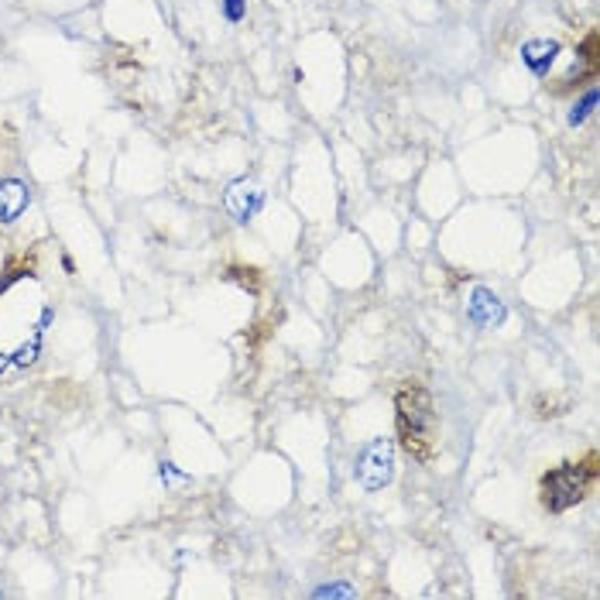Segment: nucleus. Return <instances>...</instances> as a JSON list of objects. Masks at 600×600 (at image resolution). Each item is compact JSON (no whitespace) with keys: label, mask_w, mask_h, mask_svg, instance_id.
I'll return each instance as SVG.
<instances>
[{"label":"nucleus","mask_w":600,"mask_h":600,"mask_svg":"<svg viewBox=\"0 0 600 600\" xmlns=\"http://www.w3.org/2000/svg\"><path fill=\"white\" fill-rule=\"evenodd\" d=\"M395 432L398 446L419 463L436 460L439 450V415L432 405V395L422 388V381H402L395 391Z\"/></svg>","instance_id":"obj_1"},{"label":"nucleus","mask_w":600,"mask_h":600,"mask_svg":"<svg viewBox=\"0 0 600 600\" xmlns=\"http://www.w3.org/2000/svg\"><path fill=\"white\" fill-rule=\"evenodd\" d=\"M600 477V456L597 450H590L583 460H566L559 467H552L542 474L539 480V501L542 508L552 511V515H563V511L576 508L590 498V491L597 487Z\"/></svg>","instance_id":"obj_2"},{"label":"nucleus","mask_w":600,"mask_h":600,"mask_svg":"<svg viewBox=\"0 0 600 600\" xmlns=\"http://www.w3.org/2000/svg\"><path fill=\"white\" fill-rule=\"evenodd\" d=\"M354 477L364 491H384L395 480V443L391 439H371L360 446Z\"/></svg>","instance_id":"obj_3"},{"label":"nucleus","mask_w":600,"mask_h":600,"mask_svg":"<svg viewBox=\"0 0 600 600\" xmlns=\"http://www.w3.org/2000/svg\"><path fill=\"white\" fill-rule=\"evenodd\" d=\"M600 76V35L597 28L587 31V38L580 42V48H576V62L573 69L566 72V76H559L556 83L549 86L556 96L563 93H573V90H583V86H590L594 79Z\"/></svg>","instance_id":"obj_4"},{"label":"nucleus","mask_w":600,"mask_h":600,"mask_svg":"<svg viewBox=\"0 0 600 600\" xmlns=\"http://www.w3.org/2000/svg\"><path fill=\"white\" fill-rule=\"evenodd\" d=\"M264 203V192L254 186L251 179H237L234 186L227 189V210L237 216V223H247L254 213L261 210Z\"/></svg>","instance_id":"obj_5"},{"label":"nucleus","mask_w":600,"mask_h":600,"mask_svg":"<svg viewBox=\"0 0 600 600\" xmlns=\"http://www.w3.org/2000/svg\"><path fill=\"white\" fill-rule=\"evenodd\" d=\"M467 316H470V323H477V326H498V323H504V302L491 292V288H474V295H470V302H467Z\"/></svg>","instance_id":"obj_6"},{"label":"nucleus","mask_w":600,"mask_h":600,"mask_svg":"<svg viewBox=\"0 0 600 600\" xmlns=\"http://www.w3.org/2000/svg\"><path fill=\"white\" fill-rule=\"evenodd\" d=\"M31 203V189L18 179H4L0 182V223H14L18 216L28 210Z\"/></svg>","instance_id":"obj_7"},{"label":"nucleus","mask_w":600,"mask_h":600,"mask_svg":"<svg viewBox=\"0 0 600 600\" xmlns=\"http://www.w3.org/2000/svg\"><path fill=\"white\" fill-rule=\"evenodd\" d=\"M556 55H559V42H552V38H532V42L522 45V62L535 76H546V69L556 62Z\"/></svg>","instance_id":"obj_8"},{"label":"nucleus","mask_w":600,"mask_h":600,"mask_svg":"<svg viewBox=\"0 0 600 600\" xmlns=\"http://www.w3.org/2000/svg\"><path fill=\"white\" fill-rule=\"evenodd\" d=\"M24 275H28V278L35 275V254H24V258H18V261L7 264L4 278H0V295H4L14 282H21Z\"/></svg>","instance_id":"obj_9"},{"label":"nucleus","mask_w":600,"mask_h":600,"mask_svg":"<svg viewBox=\"0 0 600 600\" xmlns=\"http://www.w3.org/2000/svg\"><path fill=\"white\" fill-rule=\"evenodd\" d=\"M227 278H234V282L244 285L247 292H258V288H261V271L258 268H244V264H234V268L227 271Z\"/></svg>","instance_id":"obj_10"},{"label":"nucleus","mask_w":600,"mask_h":600,"mask_svg":"<svg viewBox=\"0 0 600 600\" xmlns=\"http://www.w3.org/2000/svg\"><path fill=\"white\" fill-rule=\"evenodd\" d=\"M597 107V90H587L583 93V100H580V107H573V114H570V124L576 127V124H583V120L590 117V110Z\"/></svg>","instance_id":"obj_11"},{"label":"nucleus","mask_w":600,"mask_h":600,"mask_svg":"<svg viewBox=\"0 0 600 600\" xmlns=\"http://www.w3.org/2000/svg\"><path fill=\"white\" fill-rule=\"evenodd\" d=\"M357 590L354 587H319L316 597H354Z\"/></svg>","instance_id":"obj_12"},{"label":"nucleus","mask_w":600,"mask_h":600,"mask_svg":"<svg viewBox=\"0 0 600 600\" xmlns=\"http://www.w3.org/2000/svg\"><path fill=\"white\" fill-rule=\"evenodd\" d=\"M162 480H168V484H182L186 477H182L179 470L172 467V463H162Z\"/></svg>","instance_id":"obj_13"},{"label":"nucleus","mask_w":600,"mask_h":600,"mask_svg":"<svg viewBox=\"0 0 600 600\" xmlns=\"http://www.w3.org/2000/svg\"><path fill=\"white\" fill-rule=\"evenodd\" d=\"M35 354H38V347H21L18 354H14V364H31V360H35Z\"/></svg>","instance_id":"obj_14"},{"label":"nucleus","mask_w":600,"mask_h":600,"mask_svg":"<svg viewBox=\"0 0 600 600\" xmlns=\"http://www.w3.org/2000/svg\"><path fill=\"white\" fill-rule=\"evenodd\" d=\"M240 14H244V0H227V18L240 21Z\"/></svg>","instance_id":"obj_15"},{"label":"nucleus","mask_w":600,"mask_h":600,"mask_svg":"<svg viewBox=\"0 0 600 600\" xmlns=\"http://www.w3.org/2000/svg\"><path fill=\"white\" fill-rule=\"evenodd\" d=\"M4 367H7V357H4V354H0V374H4Z\"/></svg>","instance_id":"obj_16"}]
</instances>
